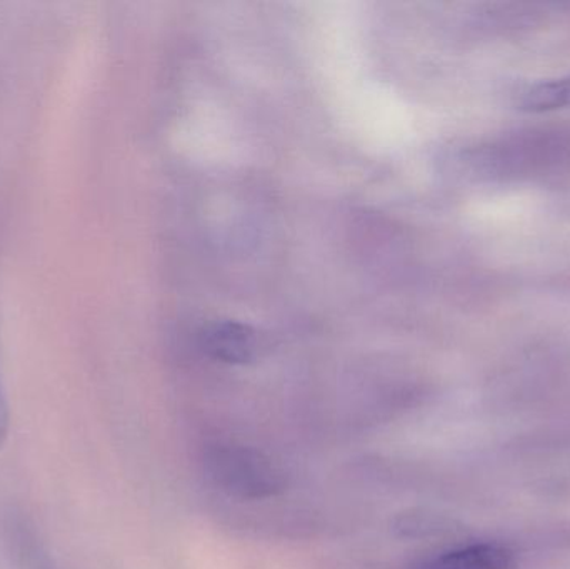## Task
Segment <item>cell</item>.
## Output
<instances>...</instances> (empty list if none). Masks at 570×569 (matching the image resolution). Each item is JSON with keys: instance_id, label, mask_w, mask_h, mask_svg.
I'll use <instances>...</instances> for the list:
<instances>
[{"instance_id": "obj_2", "label": "cell", "mask_w": 570, "mask_h": 569, "mask_svg": "<svg viewBox=\"0 0 570 569\" xmlns=\"http://www.w3.org/2000/svg\"><path fill=\"white\" fill-rule=\"evenodd\" d=\"M203 347L214 360L244 364L256 356L257 341L253 331L243 324L220 323L204 331Z\"/></svg>"}, {"instance_id": "obj_4", "label": "cell", "mask_w": 570, "mask_h": 569, "mask_svg": "<svg viewBox=\"0 0 570 569\" xmlns=\"http://www.w3.org/2000/svg\"><path fill=\"white\" fill-rule=\"evenodd\" d=\"M519 107L525 112H551L570 107V77L544 80L522 92Z\"/></svg>"}, {"instance_id": "obj_3", "label": "cell", "mask_w": 570, "mask_h": 569, "mask_svg": "<svg viewBox=\"0 0 570 569\" xmlns=\"http://www.w3.org/2000/svg\"><path fill=\"white\" fill-rule=\"evenodd\" d=\"M511 563V555L502 548L474 545L441 555L422 569H509Z\"/></svg>"}, {"instance_id": "obj_5", "label": "cell", "mask_w": 570, "mask_h": 569, "mask_svg": "<svg viewBox=\"0 0 570 569\" xmlns=\"http://www.w3.org/2000/svg\"><path fill=\"white\" fill-rule=\"evenodd\" d=\"M16 538L19 541L20 553H22L20 557L27 561L29 569H53L42 548L36 543L33 537H30L27 531L19 530Z\"/></svg>"}, {"instance_id": "obj_6", "label": "cell", "mask_w": 570, "mask_h": 569, "mask_svg": "<svg viewBox=\"0 0 570 569\" xmlns=\"http://www.w3.org/2000/svg\"><path fill=\"white\" fill-rule=\"evenodd\" d=\"M10 414L9 404H7L6 393H3L2 383H0V450L9 438Z\"/></svg>"}, {"instance_id": "obj_1", "label": "cell", "mask_w": 570, "mask_h": 569, "mask_svg": "<svg viewBox=\"0 0 570 569\" xmlns=\"http://www.w3.org/2000/svg\"><path fill=\"white\" fill-rule=\"evenodd\" d=\"M206 470L220 490L244 500H264L284 488L279 467L253 448L234 444L213 448L206 457Z\"/></svg>"}]
</instances>
